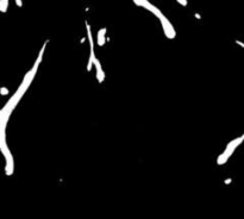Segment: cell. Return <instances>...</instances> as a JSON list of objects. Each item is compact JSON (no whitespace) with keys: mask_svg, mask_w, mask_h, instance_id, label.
<instances>
[{"mask_svg":"<svg viewBox=\"0 0 244 219\" xmlns=\"http://www.w3.org/2000/svg\"><path fill=\"white\" fill-rule=\"evenodd\" d=\"M244 140V133L242 135V136H239V137H237V138H234V140H232L231 142H229L227 143V145H226V148H225V150L219 155V157H218V159H217V163L219 164V166H222V164H224L225 162L227 161V159L231 157V155L234 154V151L241 144H242V142Z\"/></svg>","mask_w":244,"mask_h":219,"instance_id":"1","label":"cell"},{"mask_svg":"<svg viewBox=\"0 0 244 219\" xmlns=\"http://www.w3.org/2000/svg\"><path fill=\"white\" fill-rule=\"evenodd\" d=\"M160 21H161V24H162V28H163V31H165L166 36L168 37V38L173 40V38L175 37V30H174V28H173L172 23L167 19L165 16H163L162 18H160Z\"/></svg>","mask_w":244,"mask_h":219,"instance_id":"2","label":"cell"},{"mask_svg":"<svg viewBox=\"0 0 244 219\" xmlns=\"http://www.w3.org/2000/svg\"><path fill=\"white\" fill-rule=\"evenodd\" d=\"M86 28H87V36H88V40H89V47H91V56H89V62H88L87 69L91 70L92 69V66H93V62H94V60L97 57H95V54H94V43H93V38H92L91 26L88 25V23H86Z\"/></svg>","mask_w":244,"mask_h":219,"instance_id":"3","label":"cell"},{"mask_svg":"<svg viewBox=\"0 0 244 219\" xmlns=\"http://www.w3.org/2000/svg\"><path fill=\"white\" fill-rule=\"evenodd\" d=\"M93 64L95 66V69H97V78H98V81L101 83L103 81H104V79H105V74H104V70H103V68H101V64H100V62L95 59L94 60V62H93Z\"/></svg>","mask_w":244,"mask_h":219,"instance_id":"4","label":"cell"},{"mask_svg":"<svg viewBox=\"0 0 244 219\" xmlns=\"http://www.w3.org/2000/svg\"><path fill=\"white\" fill-rule=\"evenodd\" d=\"M105 33H106V28L100 29L99 32H98V44L100 47H103L104 43H105Z\"/></svg>","mask_w":244,"mask_h":219,"instance_id":"5","label":"cell"},{"mask_svg":"<svg viewBox=\"0 0 244 219\" xmlns=\"http://www.w3.org/2000/svg\"><path fill=\"white\" fill-rule=\"evenodd\" d=\"M176 1H177L179 4H181L182 6H186V5H187V0H176Z\"/></svg>","mask_w":244,"mask_h":219,"instance_id":"6","label":"cell"},{"mask_svg":"<svg viewBox=\"0 0 244 219\" xmlns=\"http://www.w3.org/2000/svg\"><path fill=\"white\" fill-rule=\"evenodd\" d=\"M236 43H237L238 45H241V47H242V48H243V49H244V43H242V42H239V40H236Z\"/></svg>","mask_w":244,"mask_h":219,"instance_id":"7","label":"cell"},{"mask_svg":"<svg viewBox=\"0 0 244 219\" xmlns=\"http://www.w3.org/2000/svg\"><path fill=\"white\" fill-rule=\"evenodd\" d=\"M231 182V179H227V180H225V183H230Z\"/></svg>","mask_w":244,"mask_h":219,"instance_id":"8","label":"cell"}]
</instances>
